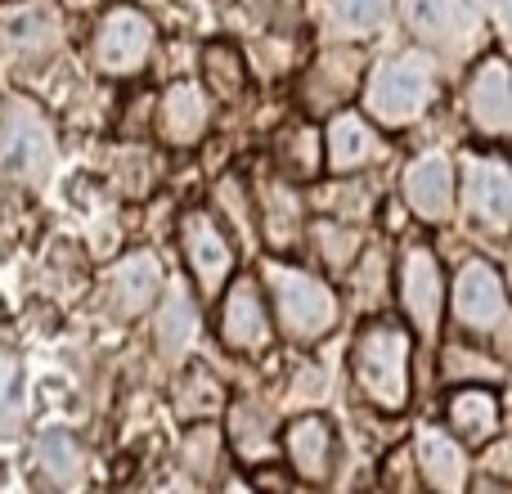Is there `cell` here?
<instances>
[{"mask_svg":"<svg viewBox=\"0 0 512 494\" xmlns=\"http://www.w3.org/2000/svg\"><path fill=\"white\" fill-rule=\"evenodd\" d=\"M409 333L391 319H373L360 328L351 346V373L355 387L364 391L369 405H378L382 414H400L409 405Z\"/></svg>","mask_w":512,"mask_h":494,"instance_id":"obj_1","label":"cell"},{"mask_svg":"<svg viewBox=\"0 0 512 494\" xmlns=\"http://www.w3.org/2000/svg\"><path fill=\"white\" fill-rule=\"evenodd\" d=\"M270 297H274V319H279L283 337L292 342H319L324 333H333L337 324V297L333 288H324L319 279L288 265H270Z\"/></svg>","mask_w":512,"mask_h":494,"instance_id":"obj_2","label":"cell"},{"mask_svg":"<svg viewBox=\"0 0 512 494\" xmlns=\"http://www.w3.org/2000/svg\"><path fill=\"white\" fill-rule=\"evenodd\" d=\"M432 86H436L432 59L405 54V59L382 63V68L369 77L364 108H369V117H378L382 126H409L427 104H432Z\"/></svg>","mask_w":512,"mask_h":494,"instance_id":"obj_3","label":"cell"},{"mask_svg":"<svg viewBox=\"0 0 512 494\" xmlns=\"http://www.w3.org/2000/svg\"><path fill=\"white\" fill-rule=\"evenodd\" d=\"M0 171L23 185H36L54 171V135L27 99L0 104Z\"/></svg>","mask_w":512,"mask_h":494,"instance_id":"obj_4","label":"cell"},{"mask_svg":"<svg viewBox=\"0 0 512 494\" xmlns=\"http://www.w3.org/2000/svg\"><path fill=\"white\" fill-rule=\"evenodd\" d=\"M153 54V18L140 5H113L95 32V68L104 77H135Z\"/></svg>","mask_w":512,"mask_h":494,"instance_id":"obj_5","label":"cell"},{"mask_svg":"<svg viewBox=\"0 0 512 494\" xmlns=\"http://www.w3.org/2000/svg\"><path fill=\"white\" fill-rule=\"evenodd\" d=\"M400 306H405L409 324L423 337H436V324H441V301H445V279H441V261H436L432 247H409L400 256Z\"/></svg>","mask_w":512,"mask_h":494,"instance_id":"obj_6","label":"cell"},{"mask_svg":"<svg viewBox=\"0 0 512 494\" xmlns=\"http://www.w3.org/2000/svg\"><path fill=\"white\" fill-rule=\"evenodd\" d=\"M180 243H185V261L198 279L203 297H216L225 288V279L234 274V243L221 225L207 212H185L180 221Z\"/></svg>","mask_w":512,"mask_h":494,"instance_id":"obj_7","label":"cell"},{"mask_svg":"<svg viewBox=\"0 0 512 494\" xmlns=\"http://www.w3.org/2000/svg\"><path fill=\"white\" fill-rule=\"evenodd\" d=\"M454 315L468 333H495L504 328L508 301H504V279L490 261H468L459 270V283H454Z\"/></svg>","mask_w":512,"mask_h":494,"instance_id":"obj_8","label":"cell"},{"mask_svg":"<svg viewBox=\"0 0 512 494\" xmlns=\"http://www.w3.org/2000/svg\"><path fill=\"white\" fill-rule=\"evenodd\" d=\"M463 198H468V212L477 216L481 225H490L495 234H504L508 221H512V180H508V162L472 153V158L463 162Z\"/></svg>","mask_w":512,"mask_h":494,"instance_id":"obj_9","label":"cell"},{"mask_svg":"<svg viewBox=\"0 0 512 494\" xmlns=\"http://www.w3.org/2000/svg\"><path fill=\"white\" fill-rule=\"evenodd\" d=\"M59 14L50 5H9L0 9V59L27 63L59 45Z\"/></svg>","mask_w":512,"mask_h":494,"instance_id":"obj_10","label":"cell"},{"mask_svg":"<svg viewBox=\"0 0 512 494\" xmlns=\"http://www.w3.org/2000/svg\"><path fill=\"white\" fill-rule=\"evenodd\" d=\"M221 342L234 346L243 355H261L270 346V315H265V301L256 279H234V288L225 292L221 306Z\"/></svg>","mask_w":512,"mask_h":494,"instance_id":"obj_11","label":"cell"},{"mask_svg":"<svg viewBox=\"0 0 512 494\" xmlns=\"http://www.w3.org/2000/svg\"><path fill=\"white\" fill-rule=\"evenodd\" d=\"M319 149H324V167L333 171V176H351V171L378 162L382 153H387V144H382V135L369 126V117L337 113L333 122H328L324 140H319Z\"/></svg>","mask_w":512,"mask_h":494,"instance_id":"obj_12","label":"cell"},{"mask_svg":"<svg viewBox=\"0 0 512 494\" xmlns=\"http://www.w3.org/2000/svg\"><path fill=\"white\" fill-rule=\"evenodd\" d=\"M405 198L414 207L418 221L441 225L454 212V167L445 153H423L414 167L405 171Z\"/></svg>","mask_w":512,"mask_h":494,"instance_id":"obj_13","label":"cell"},{"mask_svg":"<svg viewBox=\"0 0 512 494\" xmlns=\"http://www.w3.org/2000/svg\"><path fill=\"white\" fill-rule=\"evenodd\" d=\"M162 288V265L153 252H131L108 274V306L117 319H140Z\"/></svg>","mask_w":512,"mask_h":494,"instance_id":"obj_14","label":"cell"},{"mask_svg":"<svg viewBox=\"0 0 512 494\" xmlns=\"http://www.w3.org/2000/svg\"><path fill=\"white\" fill-rule=\"evenodd\" d=\"M468 113H472V122H477L486 135H495V140L508 135V126H512V86H508V63L499 59V54L472 72Z\"/></svg>","mask_w":512,"mask_h":494,"instance_id":"obj_15","label":"cell"},{"mask_svg":"<svg viewBox=\"0 0 512 494\" xmlns=\"http://www.w3.org/2000/svg\"><path fill=\"white\" fill-rule=\"evenodd\" d=\"M283 454H288V468L301 481H315V486L328 481V472H333V427H328V418L306 414L297 423H288Z\"/></svg>","mask_w":512,"mask_h":494,"instance_id":"obj_16","label":"cell"},{"mask_svg":"<svg viewBox=\"0 0 512 494\" xmlns=\"http://www.w3.org/2000/svg\"><path fill=\"white\" fill-rule=\"evenodd\" d=\"M207 122H212V108H207L203 90L189 86V81H176V86L162 95L158 108V131L171 149H189V144L203 140Z\"/></svg>","mask_w":512,"mask_h":494,"instance_id":"obj_17","label":"cell"},{"mask_svg":"<svg viewBox=\"0 0 512 494\" xmlns=\"http://www.w3.org/2000/svg\"><path fill=\"white\" fill-rule=\"evenodd\" d=\"M472 18V0H405V23L414 27L418 41H436V45H454L468 36Z\"/></svg>","mask_w":512,"mask_h":494,"instance_id":"obj_18","label":"cell"},{"mask_svg":"<svg viewBox=\"0 0 512 494\" xmlns=\"http://www.w3.org/2000/svg\"><path fill=\"white\" fill-rule=\"evenodd\" d=\"M355 81H360V54L355 50L324 54L306 77V108L310 113H328L333 104H342V99L351 95Z\"/></svg>","mask_w":512,"mask_h":494,"instance_id":"obj_19","label":"cell"},{"mask_svg":"<svg viewBox=\"0 0 512 494\" xmlns=\"http://www.w3.org/2000/svg\"><path fill=\"white\" fill-rule=\"evenodd\" d=\"M418 468H423L427 486L441 494H459L463 481H468V463H463L459 445L436 427H423V436H418Z\"/></svg>","mask_w":512,"mask_h":494,"instance_id":"obj_20","label":"cell"},{"mask_svg":"<svg viewBox=\"0 0 512 494\" xmlns=\"http://www.w3.org/2000/svg\"><path fill=\"white\" fill-rule=\"evenodd\" d=\"M450 427L468 445H486L499 432V396L486 387H463L450 396Z\"/></svg>","mask_w":512,"mask_h":494,"instance_id":"obj_21","label":"cell"},{"mask_svg":"<svg viewBox=\"0 0 512 494\" xmlns=\"http://www.w3.org/2000/svg\"><path fill=\"white\" fill-rule=\"evenodd\" d=\"M261 234H265V243H270L274 252H283V247L297 243V234H301V198H297V189L279 185V180H270V185L261 189Z\"/></svg>","mask_w":512,"mask_h":494,"instance_id":"obj_22","label":"cell"},{"mask_svg":"<svg viewBox=\"0 0 512 494\" xmlns=\"http://www.w3.org/2000/svg\"><path fill=\"white\" fill-rule=\"evenodd\" d=\"M230 441L234 450L243 454V463H265L274 450V427H270V414L252 400H239L230 409Z\"/></svg>","mask_w":512,"mask_h":494,"instance_id":"obj_23","label":"cell"},{"mask_svg":"<svg viewBox=\"0 0 512 494\" xmlns=\"http://www.w3.org/2000/svg\"><path fill=\"white\" fill-rule=\"evenodd\" d=\"M36 468L50 486H77L86 459H81V445L68 432H45L41 445H36Z\"/></svg>","mask_w":512,"mask_h":494,"instance_id":"obj_24","label":"cell"},{"mask_svg":"<svg viewBox=\"0 0 512 494\" xmlns=\"http://www.w3.org/2000/svg\"><path fill=\"white\" fill-rule=\"evenodd\" d=\"M176 414L180 418H216L225 409V391H221V382L212 378L207 369H189L185 378L176 382Z\"/></svg>","mask_w":512,"mask_h":494,"instance_id":"obj_25","label":"cell"},{"mask_svg":"<svg viewBox=\"0 0 512 494\" xmlns=\"http://www.w3.org/2000/svg\"><path fill=\"white\" fill-rule=\"evenodd\" d=\"M203 72L207 81H212V90L221 99H239L243 86H248V68H243L239 50H234L230 41H212L203 50Z\"/></svg>","mask_w":512,"mask_h":494,"instance_id":"obj_26","label":"cell"},{"mask_svg":"<svg viewBox=\"0 0 512 494\" xmlns=\"http://www.w3.org/2000/svg\"><path fill=\"white\" fill-rule=\"evenodd\" d=\"M194 333H198V315H194V306H189L185 288H176L158 315V346L167 355H180L189 342H194Z\"/></svg>","mask_w":512,"mask_h":494,"instance_id":"obj_27","label":"cell"},{"mask_svg":"<svg viewBox=\"0 0 512 494\" xmlns=\"http://www.w3.org/2000/svg\"><path fill=\"white\" fill-rule=\"evenodd\" d=\"M279 162L288 176L297 180H310L319 171V162H324V149H319V135L310 131V126H297V131H283L279 135Z\"/></svg>","mask_w":512,"mask_h":494,"instance_id":"obj_28","label":"cell"},{"mask_svg":"<svg viewBox=\"0 0 512 494\" xmlns=\"http://www.w3.org/2000/svg\"><path fill=\"white\" fill-rule=\"evenodd\" d=\"M391 0H328V14H333V23L342 27V32L351 36H369L382 27V18H387Z\"/></svg>","mask_w":512,"mask_h":494,"instance_id":"obj_29","label":"cell"},{"mask_svg":"<svg viewBox=\"0 0 512 494\" xmlns=\"http://www.w3.org/2000/svg\"><path fill=\"white\" fill-rule=\"evenodd\" d=\"M23 423V369L14 355H0V436H14Z\"/></svg>","mask_w":512,"mask_h":494,"instance_id":"obj_30","label":"cell"},{"mask_svg":"<svg viewBox=\"0 0 512 494\" xmlns=\"http://www.w3.org/2000/svg\"><path fill=\"white\" fill-rule=\"evenodd\" d=\"M315 243H319V256H324L328 270H346V265L360 256V234L346 230V225H333V221L315 225Z\"/></svg>","mask_w":512,"mask_h":494,"instance_id":"obj_31","label":"cell"},{"mask_svg":"<svg viewBox=\"0 0 512 494\" xmlns=\"http://www.w3.org/2000/svg\"><path fill=\"white\" fill-rule=\"evenodd\" d=\"M216 459H221V432L216 427H198L185 441V463L198 472V477H212Z\"/></svg>","mask_w":512,"mask_h":494,"instance_id":"obj_32","label":"cell"},{"mask_svg":"<svg viewBox=\"0 0 512 494\" xmlns=\"http://www.w3.org/2000/svg\"><path fill=\"white\" fill-rule=\"evenodd\" d=\"M445 373L450 378H463V373H481V378H499V364H490V360H468V355L454 346L450 351V360H445Z\"/></svg>","mask_w":512,"mask_h":494,"instance_id":"obj_33","label":"cell"},{"mask_svg":"<svg viewBox=\"0 0 512 494\" xmlns=\"http://www.w3.org/2000/svg\"><path fill=\"white\" fill-rule=\"evenodd\" d=\"M256 9H261L265 18H274L279 27H292L301 14V0H256Z\"/></svg>","mask_w":512,"mask_h":494,"instance_id":"obj_34","label":"cell"},{"mask_svg":"<svg viewBox=\"0 0 512 494\" xmlns=\"http://www.w3.org/2000/svg\"><path fill=\"white\" fill-rule=\"evenodd\" d=\"M355 288H360L364 301H378V292H382V256L378 252L369 256V265H364V274L355 279Z\"/></svg>","mask_w":512,"mask_h":494,"instance_id":"obj_35","label":"cell"},{"mask_svg":"<svg viewBox=\"0 0 512 494\" xmlns=\"http://www.w3.org/2000/svg\"><path fill=\"white\" fill-rule=\"evenodd\" d=\"M495 18L499 23H508V0H495Z\"/></svg>","mask_w":512,"mask_h":494,"instance_id":"obj_36","label":"cell"}]
</instances>
